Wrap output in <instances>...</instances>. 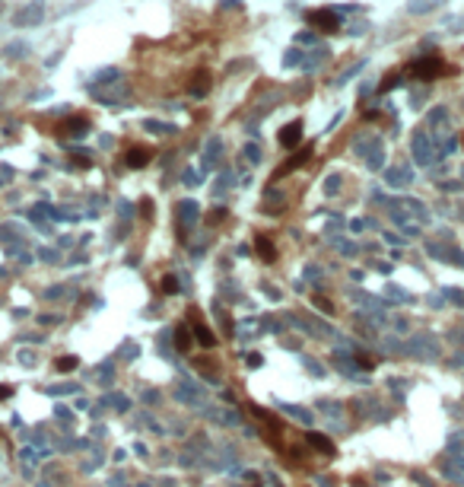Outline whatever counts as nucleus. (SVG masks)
Returning a JSON list of instances; mask_svg holds the SVG:
<instances>
[{
  "instance_id": "1",
  "label": "nucleus",
  "mask_w": 464,
  "mask_h": 487,
  "mask_svg": "<svg viewBox=\"0 0 464 487\" xmlns=\"http://www.w3.org/2000/svg\"><path fill=\"white\" fill-rule=\"evenodd\" d=\"M188 322H191V335L204 344V347H213V344H217V335H213V331L207 328V322H204V315L197 312V309L191 306L188 309Z\"/></svg>"
},
{
  "instance_id": "2",
  "label": "nucleus",
  "mask_w": 464,
  "mask_h": 487,
  "mask_svg": "<svg viewBox=\"0 0 464 487\" xmlns=\"http://www.w3.org/2000/svg\"><path fill=\"white\" fill-rule=\"evenodd\" d=\"M410 70H413V74L420 77V80H436V77H442V74H445V64L439 61V57H423V61H416Z\"/></svg>"
},
{
  "instance_id": "3",
  "label": "nucleus",
  "mask_w": 464,
  "mask_h": 487,
  "mask_svg": "<svg viewBox=\"0 0 464 487\" xmlns=\"http://www.w3.org/2000/svg\"><path fill=\"white\" fill-rule=\"evenodd\" d=\"M299 140H302V121H293V124H287V127L280 131V147L293 150Z\"/></svg>"
},
{
  "instance_id": "4",
  "label": "nucleus",
  "mask_w": 464,
  "mask_h": 487,
  "mask_svg": "<svg viewBox=\"0 0 464 487\" xmlns=\"http://www.w3.org/2000/svg\"><path fill=\"white\" fill-rule=\"evenodd\" d=\"M42 13H45V7H42V4H29L26 10H19V13H16V19H13V22H16V26H35V22L42 19Z\"/></svg>"
},
{
  "instance_id": "5",
  "label": "nucleus",
  "mask_w": 464,
  "mask_h": 487,
  "mask_svg": "<svg viewBox=\"0 0 464 487\" xmlns=\"http://www.w3.org/2000/svg\"><path fill=\"white\" fill-rule=\"evenodd\" d=\"M308 19H312L318 29H328V32H334V29L340 26L337 13H331V10H315V13H308Z\"/></svg>"
},
{
  "instance_id": "6",
  "label": "nucleus",
  "mask_w": 464,
  "mask_h": 487,
  "mask_svg": "<svg viewBox=\"0 0 464 487\" xmlns=\"http://www.w3.org/2000/svg\"><path fill=\"white\" fill-rule=\"evenodd\" d=\"M305 443L312 446V449H318L321 456H334V443H331L328 436H321V433H315V430H308L305 433Z\"/></svg>"
},
{
  "instance_id": "7",
  "label": "nucleus",
  "mask_w": 464,
  "mask_h": 487,
  "mask_svg": "<svg viewBox=\"0 0 464 487\" xmlns=\"http://www.w3.org/2000/svg\"><path fill=\"white\" fill-rule=\"evenodd\" d=\"M207 89H210V74H207V70H197L194 80L188 83V92L200 99V96H207Z\"/></svg>"
},
{
  "instance_id": "8",
  "label": "nucleus",
  "mask_w": 464,
  "mask_h": 487,
  "mask_svg": "<svg viewBox=\"0 0 464 487\" xmlns=\"http://www.w3.org/2000/svg\"><path fill=\"white\" fill-rule=\"evenodd\" d=\"M86 131H89L86 118H70L67 124H61V134H64V137H80V134H86Z\"/></svg>"
},
{
  "instance_id": "9",
  "label": "nucleus",
  "mask_w": 464,
  "mask_h": 487,
  "mask_svg": "<svg viewBox=\"0 0 464 487\" xmlns=\"http://www.w3.org/2000/svg\"><path fill=\"white\" fill-rule=\"evenodd\" d=\"M308 156H312V150H308V147H305V150H299V153H296V156H290L287 163L280 166V169H277V175H290L293 169H299V166H302V163H305Z\"/></svg>"
},
{
  "instance_id": "10",
  "label": "nucleus",
  "mask_w": 464,
  "mask_h": 487,
  "mask_svg": "<svg viewBox=\"0 0 464 487\" xmlns=\"http://www.w3.org/2000/svg\"><path fill=\"white\" fill-rule=\"evenodd\" d=\"M255 245H258V258L261 261H267V265H270V261H277V248H273V242L267 239V236H258Z\"/></svg>"
},
{
  "instance_id": "11",
  "label": "nucleus",
  "mask_w": 464,
  "mask_h": 487,
  "mask_svg": "<svg viewBox=\"0 0 464 487\" xmlns=\"http://www.w3.org/2000/svg\"><path fill=\"white\" fill-rule=\"evenodd\" d=\"M175 347L182 353H191V328L188 325H178L175 328Z\"/></svg>"
},
{
  "instance_id": "12",
  "label": "nucleus",
  "mask_w": 464,
  "mask_h": 487,
  "mask_svg": "<svg viewBox=\"0 0 464 487\" xmlns=\"http://www.w3.org/2000/svg\"><path fill=\"white\" fill-rule=\"evenodd\" d=\"M150 159V150H144V147H134L127 153V166H144Z\"/></svg>"
},
{
  "instance_id": "13",
  "label": "nucleus",
  "mask_w": 464,
  "mask_h": 487,
  "mask_svg": "<svg viewBox=\"0 0 464 487\" xmlns=\"http://www.w3.org/2000/svg\"><path fill=\"white\" fill-rule=\"evenodd\" d=\"M77 357H57L54 360V366H57V373H70V370H77Z\"/></svg>"
},
{
  "instance_id": "14",
  "label": "nucleus",
  "mask_w": 464,
  "mask_h": 487,
  "mask_svg": "<svg viewBox=\"0 0 464 487\" xmlns=\"http://www.w3.org/2000/svg\"><path fill=\"white\" fill-rule=\"evenodd\" d=\"M162 293H178V280H175L172 274L162 277Z\"/></svg>"
},
{
  "instance_id": "15",
  "label": "nucleus",
  "mask_w": 464,
  "mask_h": 487,
  "mask_svg": "<svg viewBox=\"0 0 464 487\" xmlns=\"http://www.w3.org/2000/svg\"><path fill=\"white\" fill-rule=\"evenodd\" d=\"M223 217H226V210H210V213H207V223H210V226H217Z\"/></svg>"
},
{
  "instance_id": "16",
  "label": "nucleus",
  "mask_w": 464,
  "mask_h": 487,
  "mask_svg": "<svg viewBox=\"0 0 464 487\" xmlns=\"http://www.w3.org/2000/svg\"><path fill=\"white\" fill-rule=\"evenodd\" d=\"M315 306H318V309H328V312H331V303L325 300V296H315Z\"/></svg>"
},
{
  "instance_id": "17",
  "label": "nucleus",
  "mask_w": 464,
  "mask_h": 487,
  "mask_svg": "<svg viewBox=\"0 0 464 487\" xmlns=\"http://www.w3.org/2000/svg\"><path fill=\"white\" fill-rule=\"evenodd\" d=\"M10 395H13V388H10V385H0V401H7Z\"/></svg>"
},
{
  "instance_id": "18",
  "label": "nucleus",
  "mask_w": 464,
  "mask_h": 487,
  "mask_svg": "<svg viewBox=\"0 0 464 487\" xmlns=\"http://www.w3.org/2000/svg\"><path fill=\"white\" fill-rule=\"evenodd\" d=\"M140 213H144V217H150V213H153V204H150V201H144V204H140Z\"/></svg>"
}]
</instances>
